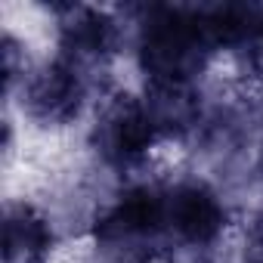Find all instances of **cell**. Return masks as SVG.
<instances>
[{"label":"cell","instance_id":"1","mask_svg":"<svg viewBox=\"0 0 263 263\" xmlns=\"http://www.w3.org/2000/svg\"><path fill=\"white\" fill-rule=\"evenodd\" d=\"M217 47V34L208 13L192 10H152L143 37L140 62L152 84H189Z\"/></svg>","mask_w":263,"mask_h":263},{"label":"cell","instance_id":"2","mask_svg":"<svg viewBox=\"0 0 263 263\" xmlns=\"http://www.w3.org/2000/svg\"><path fill=\"white\" fill-rule=\"evenodd\" d=\"M167 245L164 189L137 186L96 223V248L108 263H152Z\"/></svg>","mask_w":263,"mask_h":263},{"label":"cell","instance_id":"3","mask_svg":"<svg viewBox=\"0 0 263 263\" xmlns=\"http://www.w3.org/2000/svg\"><path fill=\"white\" fill-rule=\"evenodd\" d=\"M223 204L204 183H180L164 189L167 241L186 251H208L223 232Z\"/></svg>","mask_w":263,"mask_h":263},{"label":"cell","instance_id":"4","mask_svg":"<svg viewBox=\"0 0 263 263\" xmlns=\"http://www.w3.org/2000/svg\"><path fill=\"white\" fill-rule=\"evenodd\" d=\"M84 99H87L84 65H78L68 56L47 65L25 87V108L41 124H68L71 118H78Z\"/></svg>","mask_w":263,"mask_h":263},{"label":"cell","instance_id":"5","mask_svg":"<svg viewBox=\"0 0 263 263\" xmlns=\"http://www.w3.org/2000/svg\"><path fill=\"white\" fill-rule=\"evenodd\" d=\"M155 137H158V130H155L146 105L130 99V96L111 102L102 111V118L96 124V134H93L99 155L111 164L137 161L155 143Z\"/></svg>","mask_w":263,"mask_h":263},{"label":"cell","instance_id":"6","mask_svg":"<svg viewBox=\"0 0 263 263\" xmlns=\"http://www.w3.org/2000/svg\"><path fill=\"white\" fill-rule=\"evenodd\" d=\"M59 31H62L65 56L74 59L78 65L99 62L118 44V25L105 13L87 7H68L65 19L59 22Z\"/></svg>","mask_w":263,"mask_h":263},{"label":"cell","instance_id":"7","mask_svg":"<svg viewBox=\"0 0 263 263\" xmlns=\"http://www.w3.org/2000/svg\"><path fill=\"white\" fill-rule=\"evenodd\" d=\"M53 245L50 223L28 204H10L4 220V251L7 263H37Z\"/></svg>","mask_w":263,"mask_h":263},{"label":"cell","instance_id":"8","mask_svg":"<svg viewBox=\"0 0 263 263\" xmlns=\"http://www.w3.org/2000/svg\"><path fill=\"white\" fill-rule=\"evenodd\" d=\"M245 263H263V211L245 232Z\"/></svg>","mask_w":263,"mask_h":263}]
</instances>
